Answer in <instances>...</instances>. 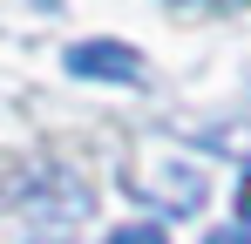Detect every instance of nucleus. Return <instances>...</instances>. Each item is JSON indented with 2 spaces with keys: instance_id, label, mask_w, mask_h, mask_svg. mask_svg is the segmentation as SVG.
I'll return each instance as SVG.
<instances>
[{
  "instance_id": "423d86ee",
  "label": "nucleus",
  "mask_w": 251,
  "mask_h": 244,
  "mask_svg": "<svg viewBox=\"0 0 251 244\" xmlns=\"http://www.w3.org/2000/svg\"><path fill=\"white\" fill-rule=\"evenodd\" d=\"M204 244H251V231H245V224H231V231H210Z\"/></svg>"
},
{
  "instance_id": "f03ea898",
  "label": "nucleus",
  "mask_w": 251,
  "mask_h": 244,
  "mask_svg": "<svg viewBox=\"0 0 251 244\" xmlns=\"http://www.w3.org/2000/svg\"><path fill=\"white\" fill-rule=\"evenodd\" d=\"M68 75L136 88V81H143V54H136V48H123V41H75V48H68Z\"/></svg>"
},
{
  "instance_id": "20e7f679",
  "label": "nucleus",
  "mask_w": 251,
  "mask_h": 244,
  "mask_svg": "<svg viewBox=\"0 0 251 244\" xmlns=\"http://www.w3.org/2000/svg\"><path fill=\"white\" fill-rule=\"evenodd\" d=\"M163 7H176V14H238L251 0H163Z\"/></svg>"
},
{
  "instance_id": "7ed1b4c3",
  "label": "nucleus",
  "mask_w": 251,
  "mask_h": 244,
  "mask_svg": "<svg viewBox=\"0 0 251 244\" xmlns=\"http://www.w3.org/2000/svg\"><path fill=\"white\" fill-rule=\"evenodd\" d=\"M210 149H224V156H245L251 163V122H217V129H197Z\"/></svg>"
},
{
  "instance_id": "f257e3e1",
  "label": "nucleus",
  "mask_w": 251,
  "mask_h": 244,
  "mask_svg": "<svg viewBox=\"0 0 251 244\" xmlns=\"http://www.w3.org/2000/svg\"><path fill=\"white\" fill-rule=\"evenodd\" d=\"M129 190L150 203H163V210H176V217H190V210H204V176L190 170V163H150L143 176H129Z\"/></svg>"
},
{
  "instance_id": "0eeeda50",
  "label": "nucleus",
  "mask_w": 251,
  "mask_h": 244,
  "mask_svg": "<svg viewBox=\"0 0 251 244\" xmlns=\"http://www.w3.org/2000/svg\"><path fill=\"white\" fill-rule=\"evenodd\" d=\"M238 224L251 231V176H245V190H238Z\"/></svg>"
},
{
  "instance_id": "39448f33",
  "label": "nucleus",
  "mask_w": 251,
  "mask_h": 244,
  "mask_svg": "<svg viewBox=\"0 0 251 244\" xmlns=\"http://www.w3.org/2000/svg\"><path fill=\"white\" fill-rule=\"evenodd\" d=\"M109 244H170L156 224H123V231H109Z\"/></svg>"
}]
</instances>
